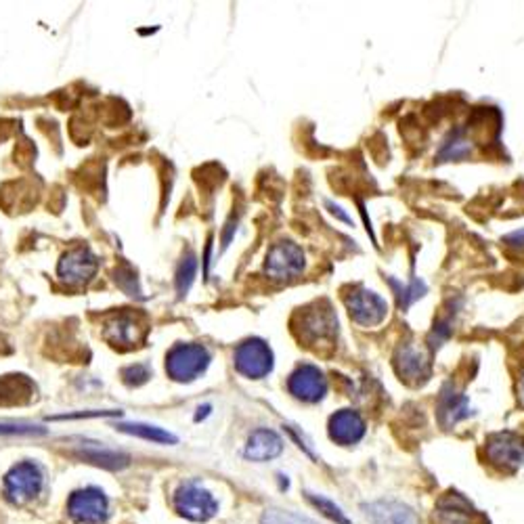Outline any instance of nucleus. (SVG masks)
<instances>
[{"instance_id": "nucleus-1", "label": "nucleus", "mask_w": 524, "mask_h": 524, "mask_svg": "<svg viewBox=\"0 0 524 524\" xmlns=\"http://www.w3.org/2000/svg\"><path fill=\"white\" fill-rule=\"evenodd\" d=\"M294 332L307 346L329 345L338 336V315L329 301H317L301 309L292 321Z\"/></svg>"}, {"instance_id": "nucleus-2", "label": "nucleus", "mask_w": 524, "mask_h": 524, "mask_svg": "<svg viewBox=\"0 0 524 524\" xmlns=\"http://www.w3.org/2000/svg\"><path fill=\"white\" fill-rule=\"evenodd\" d=\"M45 486V472L36 461H20L11 470L4 474L3 480V493L9 503L13 505H26L34 502L42 493Z\"/></svg>"}, {"instance_id": "nucleus-3", "label": "nucleus", "mask_w": 524, "mask_h": 524, "mask_svg": "<svg viewBox=\"0 0 524 524\" xmlns=\"http://www.w3.org/2000/svg\"><path fill=\"white\" fill-rule=\"evenodd\" d=\"M172 503L177 514L191 522H208L210 518L218 514L216 497L205 486L199 485L197 480L180 483L172 495Z\"/></svg>"}, {"instance_id": "nucleus-4", "label": "nucleus", "mask_w": 524, "mask_h": 524, "mask_svg": "<svg viewBox=\"0 0 524 524\" xmlns=\"http://www.w3.org/2000/svg\"><path fill=\"white\" fill-rule=\"evenodd\" d=\"M307 269L304 249L292 240L273 243L265 258V273L273 282H292Z\"/></svg>"}, {"instance_id": "nucleus-5", "label": "nucleus", "mask_w": 524, "mask_h": 524, "mask_svg": "<svg viewBox=\"0 0 524 524\" xmlns=\"http://www.w3.org/2000/svg\"><path fill=\"white\" fill-rule=\"evenodd\" d=\"M345 304L351 319L361 328H376L389 317V302L365 285H353L345 294Z\"/></svg>"}, {"instance_id": "nucleus-6", "label": "nucleus", "mask_w": 524, "mask_h": 524, "mask_svg": "<svg viewBox=\"0 0 524 524\" xmlns=\"http://www.w3.org/2000/svg\"><path fill=\"white\" fill-rule=\"evenodd\" d=\"M210 365V353L202 345H177L166 354V371L174 382H193Z\"/></svg>"}, {"instance_id": "nucleus-7", "label": "nucleus", "mask_w": 524, "mask_h": 524, "mask_svg": "<svg viewBox=\"0 0 524 524\" xmlns=\"http://www.w3.org/2000/svg\"><path fill=\"white\" fill-rule=\"evenodd\" d=\"M233 365L240 376L248 380L266 378L275 367V354L262 338H248L235 348Z\"/></svg>"}, {"instance_id": "nucleus-8", "label": "nucleus", "mask_w": 524, "mask_h": 524, "mask_svg": "<svg viewBox=\"0 0 524 524\" xmlns=\"http://www.w3.org/2000/svg\"><path fill=\"white\" fill-rule=\"evenodd\" d=\"M67 514L80 524H105L109 518V499L97 486L78 489L67 499Z\"/></svg>"}, {"instance_id": "nucleus-9", "label": "nucleus", "mask_w": 524, "mask_h": 524, "mask_svg": "<svg viewBox=\"0 0 524 524\" xmlns=\"http://www.w3.org/2000/svg\"><path fill=\"white\" fill-rule=\"evenodd\" d=\"M485 451L489 464L502 472H516L524 464V439L510 430L491 434L485 441Z\"/></svg>"}, {"instance_id": "nucleus-10", "label": "nucleus", "mask_w": 524, "mask_h": 524, "mask_svg": "<svg viewBox=\"0 0 524 524\" xmlns=\"http://www.w3.org/2000/svg\"><path fill=\"white\" fill-rule=\"evenodd\" d=\"M328 378L323 370L313 363L298 365L288 378V392L296 401L315 405L326 398L328 395Z\"/></svg>"}, {"instance_id": "nucleus-11", "label": "nucleus", "mask_w": 524, "mask_h": 524, "mask_svg": "<svg viewBox=\"0 0 524 524\" xmlns=\"http://www.w3.org/2000/svg\"><path fill=\"white\" fill-rule=\"evenodd\" d=\"M472 415L470 398L464 390H459L453 382L442 384L439 401H436V420L445 430H451L459 422Z\"/></svg>"}, {"instance_id": "nucleus-12", "label": "nucleus", "mask_w": 524, "mask_h": 524, "mask_svg": "<svg viewBox=\"0 0 524 524\" xmlns=\"http://www.w3.org/2000/svg\"><path fill=\"white\" fill-rule=\"evenodd\" d=\"M97 269V256L89 248H74L61 256L57 273L61 282H66L67 285H83L91 282Z\"/></svg>"}, {"instance_id": "nucleus-13", "label": "nucleus", "mask_w": 524, "mask_h": 524, "mask_svg": "<svg viewBox=\"0 0 524 524\" xmlns=\"http://www.w3.org/2000/svg\"><path fill=\"white\" fill-rule=\"evenodd\" d=\"M367 432V424L363 415L354 409H340L329 417L328 422V434L336 445L340 447H353L363 441Z\"/></svg>"}, {"instance_id": "nucleus-14", "label": "nucleus", "mask_w": 524, "mask_h": 524, "mask_svg": "<svg viewBox=\"0 0 524 524\" xmlns=\"http://www.w3.org/2000/svg\"><path fill=\"white\" fill-rule=\"evenodd\" d=\"M395 370L405 382L424 384L428 382L430 373H432V363H430V357L422 348L401 345L395 353Z\"/></svg>"}, {"instance_id": "nucleus-15", "label": "nucleus", "mask_w": 524, "mask_h": 524, "mask_svg": "<svg viewBox=\"0 0 524 524\" xmlns=\"http://www.w3.org/2000/svg\"><path fill=\"white\" fill-rule=\"evenodd\" d=\"M143 332H145V328L135 315L120 313L105 321L103 338L116 348H133L143 340Z\"/></svg>"}, {"instance_id": "nucleus-16", "label": "nucleus", "mask_w": 524, "mask_h": 524, "mask_svg": "<svg viewBox=\"0 0 524 524\" xmlns=\"http://www.w3.org/2000/svg\"><path fill=\"white\" fill-rule=\"evenodd\" d=\"M363 511L371 524H420V518L407 503L380 499V502L363 503Z\"/></svg>"}, {"instance_id": "nucleus-17", "label": "nucleus", "mask_w": 524, "mask_h": 524, "mask_svg": "<svg viewBox=\"0 0 524 524\" xmlns=\"http://www.w3.org/2000/svg\"><path fill=\"white\" fill-rule=\"evenodd\" d=\"M284 453V439L275 430L271 428H258L248 436L246 442V459L262 464V461H271Z\"/></svg>"}, {"instance_id": "nucleus-18", "label": "nucleus", "mask_w": 524, "mask_h": 524, "mask_svg": "<svg viewBox=\"0 0 524 524\" xmlns=\"http://www.w3.org/2000/svg\"><path fill=\"white\" fill-rule=\"evenodd\" d=\"M472 505L459 493H449L434 510V524H472Z\"/></svg>"}, {"instance_id": "nucleus-19", "label": "nucleus", "mask_w": 524, "mask_h": 524, "mask_svg": "<svg viewBox=\"0 0 524 524\" xmlns=\"http://www.w3.org/2000/svg\"><path fill=\"white\" fill-rule=\"evenodd\" d=\"M72 455L86 464L105 467V470H124L130 464V458L127 453L111 451V449H99V447H83L72 451Z\"/></svg>"}, {"instance_id": "nucleus-20", "label": "nucleus", "mask_w": 524, "mask_h": 524, "mask_svg": "<svg viewBox=\"0 0 524 524\" xmlns=\"http://www.w3.org/2000/svg\"><path fill=\"white\" fill-rule=\"evenodd\" d=\"M474 152V143L467 139L466 128H455L445 136L442 145L439 147L436 160L439 162H461L470 158Z\"/></svg>"}, {"instance_id": "nucleus-21", "label": "nucleus", "mask_w": 524, "mask_h": 524, "mask_svg": "<svg viewBox=\"0 0 524 524\" xmlns=\"http://www.w3.org/2000/svg\"><path fill=\"white\" fill-rule=\"evenodd\" d=\"M116 430L130 436H139L143 441L158 442V445H177L179 442V439L172 432H168L164 428L152 426V424H118Z\"/></svg>"}, {"instance_id": "nucleus-22", "label": "nucleus", "mask_w": 524, "mask_h": 524, "mask_svg": "<svg viewBox=\"0 0 524 524\" xmlns=\"http://www.w3.org/2000/svg\"><path fill=\"white\" fill-rule=\"evenodd\" d=\"M34 395V386L26 376L0 378V403H22Z\"/></svg>"}, {"instance_id": "nucleus-23", "label": "nucleus", "mask_w": 524, "mask_h": 524, "mask_svg": "<svg viewBox=\"0 0 524 524\" xmlns=\"http://www.w3.org/2000/svg\"><path fill=\"white\" fill-rule=\"evenodd\" d=\"M389 284H390V288L395 290L398 309H403V310H407L411 304H414L415 301H420V298L428 292L426 284H424L420 277L411 279L407 285H403L401 282H397L395 277H389Z\"/></svg>"}, {"instance_id": "nucleus-24", "label": "nucleus", "mask_w": 524, "mask_h": 524, "mask_svg": "<svg viewBox=\"0 0 524 524\" xmlns=\"http://www.w3.org/2000/svg\"><path fill=\"white\" fill-rule=\"evenodd\" d=\"M304 497H307V502L313 505L315 510H319L323 516L329 518V520L336 522V524H353L351 518L346 516V511L340 508L338 503L332 502V499L326 497V495H317L313 491H304Z\"/></svg>"}, {"instance_id": "nucleus-25", "label": "nucleus", "mask_w": 524, "mask_h": 524, "mask_svg": "<svg viewBox=\"0 0 524 524\" xmlns=\"http://www.w3.org/2000/svg\"><path fill=\"white\" fill-rule=\"evenodd\" d=\"M459 304H461V301L458 304L451 302V309H447V313L441 315L439 319L434 321L432 332H430V336H428L430 351H436V348L442 346V342L449 340V336H451V332H453V319H455V315H458Z\"/></svg>"}, {"instance_id": "nucleus-26", "label": "nucleus", "mask_w": 524, "mask_h": 524, "mask_svg": "<svg viewBox=\"0 0 524 524\" xmlns=\"http://www.w3.org/2000/svg\"><path fill=\"white\" fill-rule=\"evenodd\" d=\"M260 524H317V522L310 520L309 516L296 514V511L269 508L262 511Z\"/></svg>"}, {"instance_id": "nucleus-27", "label": "nucleus", "mask_w": 524, "mask_h": 524, "mask_svg": "<svg viewBox=\"0 0 524 524\" xmlns=\"http://www.w3.org/2000/svg\"><path fill=\"white\" fill-rule=\"evenodd\" d=\"M197 273V258L193 252H187V256L180 260L179 269H177V290L180 296H185L189 292L193 279H196Z\"/></svg>"}, {"instance_id": "nucleus-28", "label": "nucleus", "mask_w": 524, "mask_h": 524, "mask_svg": "<svg viewBox=\"0 0 524 524\" xmlns=\"http://www.w3.org/2000/svg\"><path fill=\"white\" fill-rule=\"evenodd\" d=\"M47 428L34 426V424L0 422V436H45Z\"/></svg>"}, {"instance_id": "nucleus-29", "label": "nucleus", "mask_w": 524, "mask_h": 524, "mask_svg": "<svg viewBox=\"0 0 524 524\" xmlns=\"http://www.w3.org/2000/svg\"><path fill=\"white\" fill-rule=\"evenodd\" d=\"M122 378L128 386H141V384H145L149 378H152V371H149L147 365L136 363V365L127 367V370L122 371Z\"/></svg>"}, {"instance_id": "nucleus-30", "label": "nucleus", "mask_w": 524, "mask_h": 524, "mask_svg": "<svg viewBox=\"0 0 524 524\" xmlns=\"http://www.w3.org/2000/svg\"><path fill=\"white\" fill-rule=\"evenodd\" d=\"M116 284L120 285V288L127 292L130 296H139V285H136V275L133 269H128V266H124V269H118L116 271Z\"/></svg>"}, {"instance_id": "nucleus-31", "label": "nucleus", "mask_w": 524, "mask_h": 524, "mask_svg": "<svg viewBox=\"0 0 524 524\" xmlns=\"http://www.w3.org/2000/svg\"><path fill=\"white\" fill-rule=\"evenodd\" d=\"M122 411H91V414H67L57 415L53 420H83V417H105V415H120Z\"/></svg>"}, {"instance_id": "nucleus-32", "label": "nucleus", "mask_w": 524, "mask_h": 524, "mask_svg": "<svg viewBox=\"0 0 524 524\" xmlns=\"http://www.w3.org/2000/svg\"><path fill=\"white\" fill-rule=\"evenodd\" d=\"M326 205H328L329 212H332V214H334L336 218H340L342 223H346V224H353V216H351V214H346V212H345V208H342V205L334 204V202H326Z\"/></svg>"}, {"instance_id": "nucleus-33", "label": "nucleus", "mask_w": 524, "mask_h": 524, "mask_svg": "<svg viewBox=\"0 0 524 524\" xmlns=\"http://www.w3.org/2000/svg\"><path fill=\"white\" fill-rule=\"evenodd\" d=\"M224 235H223V248H229V243H231V240H233V233L237 231V218L235 216H231L229 218V223L224 224Z\"/></svg>"}, {"instance_id": "nucleus-34", "label": "nucleus", "mask_w": 524, "mask_h": 524, "mask_svg": "<svg viewBox=\"0 0 524 524\" xmlns=\"http://www.w3.org/2000/svg\"><path fill=\"white\" fill-rule=\"evenodd\" d=\"M503 241L508 243V246H514V248H524V229H518L514 233L505 235Z\"/></svg>"}, {"instance_id": "nucleus-35", "label": "nucleus", "mask_w": 524, "mask_h": 524, "mask_svg": "<svg viewBox=\"0 0 524 524\" xmlns=\"http://www.w3.org/2000/svg\"><path fill=\"white\" fill-rule=\"evenodd\" d=\"M0 348H3V345H0Z\"/></svg>"}]
</instances>
